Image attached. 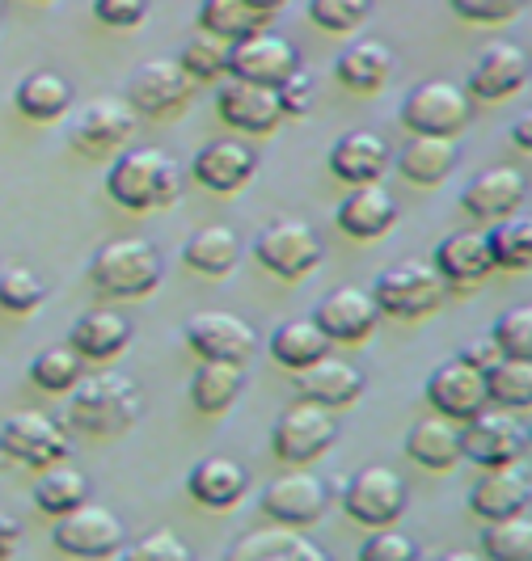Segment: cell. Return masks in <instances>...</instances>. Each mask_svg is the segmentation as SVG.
Here are the masks:
<instances>
[{
  "mask_svg": "<svg viewBox=\"0 0 532 561\" xmlns=\"http://www.w3.org/2000/svg\"><path fill=\"white\" fill-rule=\"evenodd\" d=\"M106 195L127 211H152L169 207L182 195V169L166 148H127L114 152L106 169Z\"/></svg>",
  "mask_w": 532,
  "mask_h": 561,
  "instance_id": "cell-1",
  "label": "cell"
},
{
  "mask_svg": "<svg viewBox=\"0 0 532 561\" xmlns=\"http://www.w3.org/2000/svg\"><path fill=\"white\" fill-rule=\"evenodd\" d=\"M68 422L89 435H118L140 419L144 393L123 371H93L68 389Z\"/></svg>",
  "mask_w": 532,
  "mask_h": 561,
  "instance_id": "cell-2",
  "label": "cell"
},
{
  "mask_svg": "<svg viewBox=\"0 0 532 561\" xmlns=\"http://www.w3.org/2000/svg\"><path fill=\"white\" fill-rule=\"evenodd\" d=\"M166 275V262L161 250L144 237H118L106 241L102 250L93 253L89 262V283L102 291V296H118V300H144L161 287Z\"/></svg>",
  "mask_w": 532,
  "mask_h": 561,
  "instance_id": "cell-3",
  "label": "cell"
},
{
  "mask_svg": "<svg viewBox=\"0 0 532 561\" xmlns=\"http://www.w3.org/2000/svg\"><path fill=\"white\" fill-rule=\"evenodd\" d=\"M444 296H449V279L422 257H401L372 283L376 309L401 317V321H419L427 312H435L444 305Z\"/></svg>",
  "mask_w": 532,
  "mask_h": 561,
  "instance_id": "cell-4",
  "label": "cell"
},
{
  "mask_svg": "<svg viewBox=\"0 0 532 561\" xmlns=\"http://www.w3.org/2000/svg\"><path fill=\"white\" fill-rule=\"evenodd\" d=\"M401 127L410 136H461L474 118V98L469 89L444 81V77H431L419 81L406 98H401Z\"/></svg>",
  "mask_w": 532,
  "mask_h": 561,
  "instance_id": "cell-5",
  "label": "cell"
},
{
  "mask_svg": "<svg viewBox=\"0 0 532 561\" xmlns=\"http://www.w3.org/2000/svg\"><path fill=\"white\" fill-rule=\"evenodd\" d=\"M529 451V426L516 419V410H477L474 419L461 422V456L482 469L516 465Z\"/></svg>",
  "mask_w": 532,
  "mask_h": 561,
  "instance_id": "cell-6",
  "label": "cell"
},
{
  "mask_svg": "<svg viewBox=\"0 0 532 561\" xmlns=\"http://www.w3.org/2000/svg\"><path fill=\"white\" fill-rule=\"evenodd\" d=\"M253 257L275 279H305L321 266V237L305 220H271L253 237Z\"/></svg>",
  "mask_w": 532,
  "mask_h": 561,
  "instance_id": "cell-7",
  "label": "cell"
},
{
  "mask_svg": "<svg viewBox=\"0 0 532 561\" xmlns=\"http://www.w3.org/2000/svg\"><path fill=\"white\" fill-rule=\"evenodd\" d=\"M338 439V422L335 410L317 405V401H296L287 405L271 431V448L283 465H313L321 451H330Z\"/></svg>",
  "mask_w": 532,
  "mask_h": 561,
  "instance_id": "cell-8",
  "label": "cell"
},
{
  "mask_svg": "<svg viewBox=\"0 0 532 561\" xmlns=\"http://www.w3.org/2000/svg\"><path fill=\"white\" fill-rule=\"evenodd\" d=\"M410 503L406 481L385 465H364L360 473H351L342 485V506L355 524L364 528H389L393 519H401V511Z\"/></svg>",
  "mask_w": 532,
  "mask_h": 561,
  "instance_id": "cell-9",
  "label": "cell"
},
{
  "mask_svg": "<svg viewBox=\"0 0 532 561\" xmlns=\"http://www.w3.org/2000/svg\"><path fill=\"white\" fill-rule=\"evenodd\" d=\"M123 519L114 515L111 506H98V503H77L72 511L56 515V540L59 553L68 558H114L123 549Z\"/></svg>",
  "mask_w": 532,
  "mask_h": 561,
  "instance_id": "cell-10",
  "label": "cell"
},
{
  "mask_svg": "<svg viewBox=\"0 0 532 561\" xmlns=\"http://www.w3.org/2000/svg\"><path fill=\"white\" fill-rule=\"evenodd\" d=\"M301 68V51L292 47V38L271 34V30H253L246 38H233L225 51V72L233 81L275 84Z\"/></svg>",
  "mask_w": 532,
  "mask_h": 561,
  "instance_id": "cell-11",
  "label": "cell"
},
{
  "mask_svg": "<svg viewBox=\"0 0 532 561\" xmlns=\"http://www.w3.org/2000/svg\"><path fill=\"white\" fill-rule=\"evenodd\" d=\"M0 451L26 469H47L68 456V431L43 410H18L0 422Z\"/></svg>",
  "mask_w": 532,
  "mask_h": 561,
  "instance_id": "cell-12",
  "label": "cell"
},
{
  "mask_svg": "<svg viewBox=\"0 0 532 561\" xmlns=\"http://www.w3.org/2000/svg\"><path fill=\"white\" fill-rule=\"evenodd\" d=\"M182 337L195 351L199 359H228V364H250L258 351V334L246 317L228 309H203L191 312L182 321Z\"/></svg>",
  "mask_w": 532,
  "mask_h": 561,
  "instance_id": "cell-13",
  "label": "cell"
},
{
  "mask_svg": "<svg viewBox=\"0 0 532 561\" xmlns=\"http://www.w3.org/2000/svg\"><path fill=\"white\" fill-rule=\"evenodd\" d=\"M136 118L127 98H98L89 102L77 123H72V144L81 148L84 157H114L123 152V144L136 136Z\"/></svg>",
  "mask_w": 532,
  "mask_h": 561,
  "instance_id": "cell-14",
  "label": "cell"
},
{
  "mask_svg": "<svg viewBox=\"0 0 532 561\" xmlns=\"http://www.w3.org/2000/svg\"><path fill=\"white\" fill-rule=\"evenodd\" d=\"M422 397H427V405H431L435 414H444V419H452V422L474 419L477 410L486 405V380H482V367L465 364L461 355H456V359H444V364L427 376Z\"/></svg>",
  "mask_w": 532,
  "mask_h": 561,
  "instance_id": "cell-15",
  "label": "cell"
},
{
  "mask_svg": "<svg viewBox=\"0 0 532 561\" xmlns=\"http://www.w3.org/2000/svg\"><path fill=\"white\" fill-rule=\"evenodd\" d=\"M326 503H330L326 481L317 478V473H305V469L283 473V478H275L262 490V511H267V519L287 524V528H308V524H317V519L326 515Z\"/></svg>",
  "mask_w": 532,
  "mask_h": 561,
  "instance_id": "cell-16",
  "label": "cell"
},
{
  "mask_svg": "<svg viewBox=\"0 0 532 561\" xmlns=\"http://www.w3.org/2000/svg\"><path fill=\"white\" fill-rule=\"evenodd\" d=\"M529 84V51L516 47V43H486L482 56L474 59L469 68V98H482V102H499V98H511Z\"/></svg>",
  "mask_w": 532,
  "mask_h": 561,
  "instance_id": "cell-17",
  "label": "cell"
},
{
  "mask_svg": "<svg viewBox=\"0 0 532 561\" xmlns=\"http://www.w3.org/2000/svg\"><path fill=\"white\" fill-rule=\"evenodd\" d=\"M191 98V77L182 72V64L169 56L144 59L127 81V102L136 114H169Z\"/></svg>",
  "mask_w": 532,
  "mask_h": 561,
  "instance_id": "cell-18",
  "label": "cell"
},
{
  "mask_svg": "<svg viewBox=\"0 0 532 561\" xmlns=\"http://www.w3.org/2000/svg\"><path fill=\"white\" fill-rule=\"evenodd\" d=\"M258 173V152L241 140H212L191 161V178L212 195H233Z\"/></svg>",
  "mask_w": 532,
  "mask_h": 561,
  "instance_id": "cell-19",
  "label": "cell"
},
{
  "mask_svg": "<svg viewBox=\"0 0 532 561\" xmlns=\"http://www.w3.org/2000/svg\"><path fill=\"white\" fill-rule=\"evenodd\" d=\"M313 321L330 342H364L376 330L381 309H376L372 291H364V287H338L313 309Z\"/></svg>",
  "mask_w": 532,
  "mask_h": 561,
  "instance_id": "cell-20",
  "label": "cell"
},
{
  "mask_svg": "<svg viewBox=\"0 0 532 561\" xmlns=\"http://www.w3.org/2000/svg\"><path fill=\"white\" fill-rule=\"evenodd\" d=\"M216 111H220V118H225L228 127L253 131V136L280 127V118H283L280 93H275L271 84H253V81L220 84V93H216Z\"/></svg>",
  "mask_w": 532,
  "mask_h": 561,
  "instance_id": "cell-21",
  "label": "cell"
},
{
  "mask_svg": "<svg viewBox=\"0 0 532 561\" xmlns=\"http://www.w3.org/2000/svg\"><path fill=\"white\" fill-rule=\"evenodd\" d=\"M529 499L532 481L516 460V465H499V469H482V478L469 490V511L482 524H490V519H503L516 511H529Z\"/></svg>",
  "mask_w": 532,
  "mask_h": 561,
  "instance_id": "cell-22",
  "label": "cell"
},
{
  "mask_svg": "<svg viewBox=\"0 0 532 561\" xmlns=\"http://www.w3.org/2000/svg\"><path fill=\"white\" fill-rule=\"evenodd\" d=\"M335 220L355 241H381L397 225V203H393V195L381 182H360V186H351V195L338 203Z\"/></svg>",
  "mask_w": 532,
  "mask_h": 561,
  "instance_id": "cell-23",
  "label": "cell"
},
{
  "mask_svg": "<svg viewBox=\"0 0 532 561\" xmlns=\"http://www.w3.org/2000/svg\"><path fill=\"white\" fill-rule=\"evenodd\" d=\"M246 485L250 473L246 465H237L233 456H203L195 469L186 473V490L199 506H212V511H228L246 499Z\"/></svg>",
  "mask_w": 532,
  "mask_h": 561,
  "instance_id": "cell-24",
  "label": "cell"
},
{
  "mask_svg": "<svg viewBox=\"0 0 532 561\" xmlns=\"http://www.w3.org/2000/svg\"><path fill=\"white\" fill-rule=\"evenodd\" d=\"M524 173L511 165H499V169H486V173H477L474 182L465 186V195H461V207L477 216V220H503L511 216L520 203H524Z\"/></svg>",
  "mask_w": 532,
  "mask_h": 561,
  "instance_id": "cell-25",
  "label": "cell"
},
{
  "mask_svg": "<svg viewBox=\"0 0 532 561\" xmlns=\"http://www.w3.org/2000/svg\"><path fill=\"white\" fill-rule=\"evenodd\" d=\"M296 376H301V397L326 405V410H342L364 393V371L347 359H335V355H321L317 364L301 367Z\"/></svg>",
  "mask_w": 532,
  "mask_h": 561,
  "instance_id": "cell-26",
  "label": "cell"
},
{
  "mask_svg": "<svg viewBox=\"0 0 532 561\" xmlns=\"http://www.w3.org/2000/svg\"><path fill=\"white\" fill-rule=\"evenodd\" d=\"M389 169V144L376 131H347L330 148V173L342 178L347 186L360 182H381V173Z\"/></svg>",
  "mask_w": 532,
  "mask_h": 561,
  "instance_id": "cell-27",
  "label": "cell"
},
{
  "mask_svg": "<svg viewBox=\"0 0 532 561\" xmlns=\"http://www.w3.org/2000/svg\"><path fill=\"white\" fill-rule=\"evenodd\" d=\"M127 342H132V321L114 309L84 312V317L72 321V330H68V346H72L81 359H98V364L123 355Z\"/></svg>",
  "mask_w": 532,
  "mask_h": 561,
  "instance_id": "cell-28",
  "label": "cell"
},
{
  "mask_svg": "<svg viewBox=\"0 0 532 561\" xmlns=\"http://www.w3.org/2000/svg\"><path fill=\"white\" fill-rule=\"evenodd\" d=\"M406 456L431 469V473H444L461 460V422L444 419V414H427L406 431Z\"/></svg>",
  "mask_w": 532,
  "mask_h": 561,
  "instance_id": "cell-29",
  "label": "cell"
},
{
  "mask_svg": "<svg viewBox=\"0 0 532 561\" xmlns=\"http://www.w3.org/2000/svg\"><path fill=\"white\" fill-rule=\"evenodd\" d=\"M461 161L452 136H410V144L397 152V173L415 186H435L444 182Z\"/></svg>",
  "mask_w": 532,
  "mask_h": 561,
  "instance_id": "cell-30",
  "label": "cell"
},
{
  "mask_svg": "<svg viewBox=\"0 0 532 561\" xmlns=\"http://www.w3.org/2000/svg\"><path fill=\"white\" fill-rule=\"evenodd\" d=\"M431 266L444 275L449 283H477L495 271L490 262V245H486V232H449L440 245Z\"/></svg>",
  "mask_w": 532,
  "mask_h": 561,
  "instance_id": "cell-31",
  "label": "cell"
},
{
  "mask_svg": "<svg viewBox=\"0 0 532 561\" xmlns=\"http://www.w3.org/2000/svg\"><path fill=\"white\" fill-rule=\"evenodd\" d=\"M330 337L317 330V321L313 317H292V321H283L271 330L267 337V351H271V359L287 371H301V367L317 364L321 355H330Z\"/></svg>",
  "mask_w": 532,
  "mask_h": 561,
  "instance_id": "cell-32",
  "label": "cell"
},
{
  "mask_svg": "<svg viewBox=\"0 0 532 561\" xmlns=\"http://www.w3.org/2000/svg\"><path fill=\"white\" fill-rule=\"evenodd\" d=\"M335 77L347 89H355V93H376V89H385V81L393 77V51L389 43H381V38H360V43H351L335 64Z\"/></svg>",
  "mask_w": 532,
  "mask_h": 561,
  "instance_id": "cell-33",
  "label": "cell"
},
{
  "mask_svg": "<svg viewBox=\"0 0 532 561\" xmlns=\"http://www.w3.org/2000/svg\"><path fill=\"white\" fill-rule=\"evenodd\" d=\"M233 558L237 561H321L326 553H321L313 540H305L296 528L275 524V528L241 536V540L233 545Z\"/></svg>",
  "mask_w": 532,
  "mask_h": 561,
  "instance_id": "cell-34",
  "label": "cell"
},
{
  "mask_svg": "<svg viewBox=\"0 0 532 561\" xmlns=\"http://www.w3.org/2000/svg\"><path fill=\"white\" fill-rule=\"evenodd\" d=\"M241 257V241L228 225H207L191 232V241L182 245V262L195 271V275H207V279H220L237 266Z\"/></svg>",
  "mask_w": 532,
  "mask_h": 561,
  "instance_id": "cell-35",
  "label": "cell"
},
{
  "mask_svg": "<svg viewBox=\"0 0 532 561\" xmlns=\"http://www.w3.org/2000/svg\"><path fill=\"white\" fill-rule=\"evenodd\" d=\"M246 385V364H228V359H203L191 376V401L199 414H225L228 405L241 397Z\"/></svg>",
  "mask_w": 532,
  "mask_h": 561,
  "instance_id": "cell-36",
  "label": "cell"
},
{
  "mask_svg": "<svg viewBox=\"0 0 532 561\" xmlns=\"http://www.w3.org/2000/svg\"><path fill=\"white\" fill-rule=\"evenodd\" d=\"M13 106L26 114V118H38V123L59 118V114L72 106V84L64 81L59 72H52V68H38V72H30V77L18 81Z\"/></svg>",
  "mask_w": 532,
  "mask_h": 561,
  "instance_id": "cell-37",
  "label": "cell"
},
{
  "mask_svg": "<svg viewBox=\"0 0 532 561\" xmlns=\"http://www.w3.org/2000/svg\"><path fill=\"white\" fill-rule=\"evenodd\" d=\"M486 380V401L503 405V410H529L532 405V359H507L499 355L495 364L482 371Z\"/></svg>",
  "mask_w": 532,
  "mask_h": 561,
  "instance_id": "cell-38",
  "label": "cell"
},
{
  "mask_svg": "<svg viewBox=\"0 0 532 561\" xmlns=\"http://www.w3.org/2000/svg\"><path fill=\"white\" fill-rule=\"evenodd\" d=\"M89 499V478H84L81 469H72V465H47L43 469V478L34 485V506L43 511V515H64V511H72L77 503Z\"/></svg>",
  "mask_w": 532,
  "mask_h": 561,
  "instance_id": "cell-39",
  "label": "cell"
},
{
  "mask_svg": "<svg viewBox=\"0 0 532 561\" xmlns=\"http://www.w3.org/2000/svg\"><path fill=\"white\" fill-rule=\"evenodd\" d=\"M486 245H490V262L499 271H529L532 262V220L529 211H511L499 220V228L486 232Z\"/></svg>",
  "mask_w": 532,
  "mask_h": 561,
  "instance_id": "cell-40",
  "label": "cell"
},
{
  "mask_svg": "<svg viewBox=\"0 0 532 561\" xmlns=\"http://www.w3.org/2000/svg\"><path fill=\"white\" fill-rule=\"evenodd\" d=\"M482 549L495 561H532V519L529 511H516L503 519H490L482 533Z\"/></svg>",
  "mask_w": 532,
  "mask_h": 561,
  "instance_id": "cell-41",
  "label": "cell"
},
{
  "mask_svg": "<svg viewBox=\"0 0 532 561\" xmlns=\"http://www.w3.org/2000/svg\"><path fill=\"white\" fill-rule=\"evenodd\" d=\"M262 13H253L246 0H203L199 4V26L207 30V34H216V38H246L253 30H262Z\"/></svg>",
  "mask_w": 532,
  "mask_h": 561,
  "instance_id": "cell-42",
  "label": "cell"
},
{
  "mask_svg": "<svg viewBox=\"0 0 532 561\" xmlns=\"http://www.w3.org/2000/svg\"><path fill=\"white\" fill-rule=\"evenodd\" d=\"M30 380L43 393H68L81 380V355L72 346H47L30 359Z\"/></svg>",
  "mask_w": 532,
  "mask_h": 561,
  "instance_id": "cell-43",
  "label": "cell"
},
{
  "mask_svg": "<svg viewBox=\"0 0 532 561\" xmlns=\"http://www.w3.org/2000/svg\"><path fill=\"white\" fill-rule=\"evenodd\" d=\"M225 38H216V34H207V30H199L191 34L186 43H182V72L191 77V81H216L220 72H225Z\"/></svg>",
  "mask_w": 532,
  "mask_h": 561,
  "instance_id": "cell-44",
  "label": "cell"
},
{
  "mask_svg": "<svg viewBox=\"0 0 532 561\" xmlns=\"http://www.w3.org/2000/svg\"><path fill=\"white\" fill-rule=\"evenodd\" d=\"M47 300V283L38 279L30 266H4L0 271V309L26 317Z\"/></svg>",
  "mask_w": 532,
  "mask_h": 561,
  "instance_id": "cell-45",
  "label": "cell"
},
{
  "mask_svg": "<svg viewBox=\"0 0 532 561\" xmlns=\"http://www.w3.org/2000/svg\"><path fill=\"white\" fill-rule=\"evenodd\" d=\"M490 337L507 359H532V309L529 305H511L499 312V321L490 325Z\"/></svg>",
  "mask_w": 532,
  "mask_h": 561,
  "instance_id": "cell-46",
  "label": "cell"
},
{
  "mask_svg": "<svg viewBox=\"0 0 532 561\" xmlns=\"http://www.w3.org/2000/svg\"><path fill=\"white\" fill-rule=\"evenodd\" d=\"M372 0H308V18L330 34H347L367 18Z\"/></svg>",
  "mask_w": 532,
  "mask_h": 561,
  "instance_id": "cell-47",
  "label": "cell"
},
{
  "mask_svg": "<svg viewBox=\"0 0 532 561\" xmlns=\"http://www.w3.org/2000/svg\"><path fill=\"white\" fill-rule=\"evenodd\" d=\"M114 558H127V561H182V558H191V545L173 533V528H157V533H148L144 540H136V545L118 549Z\"/></svg>",
  "mask_w": 532,
  "mask_h": 561,
  "instance_id": "cell-48",
  "label": "cell"
},
{
  "mask_svg": "<svg viewBox=\"0 0 532 561\" xmlns=\"http://www.w3.org/2000/svg\"><path fill=\"white\" fill-rule=\"evenodd\" d=\"M452 13L465 18V22H482V26H495V22H507L524 9V0H449Z\"/></svg>",
  "mask_w": 532,
  "mask_h": 561,
  "instance_id": "cell-49",
  "label": "cell"
},
{
  "mask_svg": "<svg viewBox=\"0 0 532 561\" xmlns=\"http://www.w3.org/2000/svg\"><path fill=\"white\" fill-rule=\"evenodd\" d=\"M275 93H280V111L283 114H308L313 111V93H317V81H313V72L305 68H296V72H287L280 84H275Z\"/></svg>",
  "mask_w": 532,
  "mask_h": 561,
  "instance_id": "cell-50",
  "label": "cell"
},
{
  "mask_svg": "<svg viewBox=\"0 0 532 561\" xmlns=\"http://www.w3.org/2000/svg\"><path fill=\"white\" fill-rule=\"evenodd\" d=\"M360 558L364 561H410V558H419V545L401 533H372L364 540V549H360Z\"/></svg>",
  "mask_w": 532,
  "mask_h": 561,
  "instance_id": "cell-51",
  "label": "cell"
},
{
  "mask_svg": "<svg viewBox=\"0 0 532 561\" xmlns=\"http://www.w3.org/2000/svg\"><path fill=\"white\" fill-rule=\"evenodd\" d=\"M144 13H148V0H93V18L114 30L140 26Z\"/></svg>",
  "mask_w": 532,
  "mask_h": 561,
  "instance_id": "cell-52",
  "label": "cell"
},
{
  "mask_svg": "<svg viewBox=\"0 0 532 561\" xmlns=\"http://www.w3.org/2000/svg\"><path fill=\"white\" fill-rule=\"evenodd\" d=\"M461 359L486 371V367L499 359V346H495V337H490V334H486V337H474V342H465V346H461Z\"/></svg>",
  "mask_w": 532,
  "mask_h": 561,
  "instance_id": "cell-53",
  "label": "cell"
},
{
  "mask_svg": "<svg viewBox=\"0 0 532 561\" xmlns=\"http://www.w3.org/2000/svg\"><path fill=\"white\" fill-rule=\"evenodd\" d=\"M18 540H22V524L0 511V558H9V553L18 549Z\"/></svg>",
  "mask_w": 532,
  "mask_h": 561,
  "instance_id": "cell-54",
  "label": "cell"
},
{
  "mask_svg": "<svg viewBox=\"0 0 532 561\" xmlns=\"http://www.w3.org/2000/svg\"><path fill=\"white\" fill-rule=\"evenodd\" d=\"M511 140L520 144V152H529V148H532V114L529 111L520 114V123L511 127Z\"/></svg>",
  "mask_w": 532,
  "mask_h": 561,
  "instance_id": "cell-55",
  "label": "cell"
},
{
  "mask_svg": "<svg viewBox=\"0 0 532 561\" xmlns=\"http://www.w3.org/2000/svg\"><path fill=\"white\" fill-rule=\"evenodd\" d=\"M246 4H250L253 13H262V18H271V13H275V9H280L283 0H246Z\"/></svg>",
  "mask_w": 532,
  "mask_h": 561,
  "instance_id": "cell-56",
  "label": "cell"
},
{
  "mask_svg": "<svg viewBox=\"0 0 532 561\" xmlns=\"http://www.w3.org/2000/svg\"><path fill=\"white\" fill-rule=\"evenodd\" d=\"M0 13H4V4H0Z\"/></svg>",
  "mask_w": 532,
  "mask_h": 561,
  "instance_id": "cell-57",
  "label": "cell"
}]
</instances>
